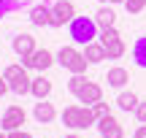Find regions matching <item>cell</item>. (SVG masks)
<instances>
[{"mask_svg": "<svg viewBox=\"0 0 146 138\" xmlns=\"http://www.w3.org/2000/svg\"><path fill=\"white\" fill-rule=\"evenodd\" d=\"M106 81H108V87H114V90H122V87L130 81V73H127L125 68H111L108 73H106Z\"/></svg>", "mask_w": 146, "mask_h": 138, "instance_id": "16", "label": "cell"}, {"mask_svg": "<svg viewBox=\"0 0 146 138\" xmlns=\"http://www.w3.org/2000/svg\"><path fill=\"white\" fill-rule=\"evenodd\" d=\"M65 138H81V135H65Z\"/></svg>", "mask_w": 146, "mask_h": 138, "instance_id": "30", "label": "cell"}, {"mask_svg": "<svg viewBox=\"0 0 146 138\" xmlns=\"http://www.w3.org/2000/svg\"><path fill=\"white\" fill-rule=\"evenodd\" d=\"M62 125L70 130H81V106H68L62 111Z\"/></svg>", "mask_w": 146, "mask_h": 138, "instance_id": "15", "label": "cell"}, {"mask_svg": "<svg viewBox=\"0 0 146 138\" xmlns=\"http://www.w3.org/2000/svg\"><path fill=\"white\" fill-rule=\"evenodd\" d=\"M16 8H19V0H0V11L3 14L5 11H16Z\"/></svg>", "mask_w": 146, "mask_h": 138, "instance_id": "23", "label": "cell"}, {"mask_svg": "<svg viewBox=\"0 0 146 138\" xmlns=\"http://www.w3.org/2000/svg\"><path fill=\"white\" fill-rule=\"evenodd\" d=\"M30 22L33 25H38V27H43V25H52V8L49 5H33L30 8Z\"/></svg>", "mask_w": 146, "mask_h": 138, "instance_id": "13", "label": "cell"}, {"mask_svg": "<svg viewBox=\"0 0 146 138\" xmlns=\"http://www.w3.org/2000/svg\"><path fill=\"white\" fill-rule=\"evenodd\" d=\"M5 92H11V87H8V81H5V76H0V98H3Z\"/></svg>", "mask_w": 146, "mask_h": 138, "instance_id": "26", "label": "cell"}, {"mask_svg": "<svg viewBox=\"0 0 146 138\" xmlns=\"http://www.w3.org/2000/svg\"><path fill=\"white\" fill-rule=\"evenodd\" d=\"M98 133L100 138H125V130H122V125L116 122L114 117H103V119H98Z\"/></svg>", "mask_w": 146, "mask_h": 138, "instance_id": "8", "label": "cell"}, {"mask_svg": "<svg viewBox=\"0 0 146 138\" xmlns=\"http://www.w3.org/2000/svg\"><path fill=\"white\" fill-rule=\"evenodd\" d=\"M3 76H5V81H8L11 92H16V95H27V92H30V87H33V79L27 76V68H25L22 62H14V65H8V68L3 70Z\"/></svg>", "mask_w": 146, "mask_h": 138, "instance_id": "2", "label": "cell"}, {"mask_svg": "<svg viewBox=\"0 0 146 138\" xmlns=\"http://www.w3.org/2000/svg\"><path fill=\"white\" fill-rule=\"evenodd\" d=\"M138 103H141V100H138V95H135V92H122V95L116 98V106H119L122 111H135V108H138Z\"/></svg>", "mask_w": 146, "mask_h": 138, "instance_id": "18", "label": "cell"}, {"mask_svg": "<svg viewBox=\"0 0 146 138\" xmlns=\"http://www.w3.org/2000/svg\"><path fill=\"white\" fill-rule=\"evenodd\" d=\"M84 87H87V76H84V73H73L70 79H68V90L73 92V95H78Z\"/></svg>", "mask_w": 146, "mask_h": 138, "instance_id": "20", "label": "cell"}, {"mask_svg": "<svg viewBox=\"0 0 146 138\" xmlns=\"http://www.w3.org/2000/svg\"><path fill=\"white\" fill-rule=\"evenodd\" d=\"M8 138H33L27 130H14V133H8Z\"/></svg>", "mask_w": 146, "mask_h": 138, "instance_id": "25", "label": "cell"}, {"mask_svg": "<svg viewBox=\"0 0 146 138\" xmlns=\"http://www.w3.org/2000/svg\"><path fill=\"white\" fill-rule=\"evenodd\" d=\"M133 138H146V125H141V127L133 133Z\"/></svg>", "mask_w": 146, "mask_h": 138, "instance_id": "27", "label": "cell"}, {"mask_svg": "<svg viewBox=\"0 0 146 138\" xmlns=\"http://www.w3.org/2000/svg\"><path fill=\"white\" fill-rule=\"evenodd\" d=\"M100 3H108V0H100Z\"/></svg>", "mask_w": 146, "mask_h": 138, "instance_id": "31", "label": "cell"}, {"mask_svg": "<svg viewBox=\"0 0 146 138\" xmlns=\"http://www.w3.org/2000/svg\"><path fill=\"white\" fill-rule=\"evenodd\" d=\"M57 62L62 65L65 70H70V73H84L87 70V57H84V52H78V49L73 46H62L57 52Z\"/></svg>", "mask_w": 146, "mask_h": 138, "instance_id": "3", "label": "cell"}, {"mask_svg": "<svg viewBox=\"0 0 146 138\" xmlns=\"http://www.w3.org/2000/svg\"><path fill=\"white\" fill-rule=\"evenodd\" d=\"M11 46H14V52L19 54V57H30V54L35 52V38H33L30 33H19V35H14Z\"/></svg>", "mask_w": 146, "mask_h": 138, "instance_id": "9", "label": "cell"}, {"mask_svg": "<svg viewBox=\"0 0 146 138\" xmlns=\"http://www.w3.org/2000/svg\"><path fill=\"white\" fill-rule=\"evenodd\" d=\"M135 117H138V122H141V125H146V103H138Z\"/></svg>", "mask_w": 146, "mask_h": 138, "instance_id": "24", "label": "cell"}, {"mask_svg": "<svg viewBox=\"0 0 146 138\" xmlns=\"http://www.w3.org/2000/svg\"><path fill=\"white\" fill-rule=\"evenodd\" d=\"M0 138H8V133H0Z\"/></svg>", "mask_w": 146, "mask_h": 138, "instance_id": "29", "label": "cell"}, {"mask_svg": "<svg viewBox=\"0 0 146 138\" xmlns=\"http://www.w3.org/2000/svg\"><path fill=\"white\" fill-rule=\"evenodd\" d=\"M92 114H95V119H103V117H108V103H103V100H100V103H95V106H92Z\"/></svg>", "mask_w": 146, "mask_h": 138, "instance_id": "21", "label": "cell"}, {"mask_svg": "<svg viewBox=\"0 0 146 138\" xmlns=\"http://www.w3.org/2000/svg\"><path fill=\"white\" fill-rule=\"evenodd\" d=\"M70 38L76 43H81V46H87V43H92L95 38L100 35V27H98V22H95V16H76V19L70 22Z\"/></svg>", "mask_w": 146, "mask_h": 138, "instance_id": "1", "label": "cell"}, {"mask_svg": "<svg viewBox=\"0 0 146 138\" xmlns=\"http://www.w3.org/2000/svg\"><path fill=\"white\" fill-rule=\"evenodd\" d=\"M78 103H87V106H95V103L103 100V87L95 84V81H87V87H84L81 92H78Z\"/></svg>", "mask_w": 146, "mask_h": 138, "instance_id": "10", "label": "cell"}, {"mask_svg": "<svg viewBox=\"0 0 146 138\" xmlns=\"http://www.w3.org/2000/svg\"><path fill=\"white\" fill-rule=\"evenodd\" d=\"M33 114H35V119H38L41 125H49L54 117H57L54 106H52V103H46V100H38V103H35V108H33Z\"/></svg>", "mask_w": 146, "mask_h": 138, "instance_id": "14", "label": "cell"}, {"mask_svg": "<svg viewBox=\"0 0 146 138\" xmlns=\"http://www.w3.org/2000/svg\"><path fill=\"white\" fill-rule=\"evenodd\" d=\"M84 57H87L89 65H98V62H103V60H108V52H106V46L100 41H92V43L84 46Z\"/></svg>", "mask_w": 146, "mask_h": 138, "instance_id": "11", "label": "cell"}, {"mask_svg": "<svg viewBox=\"0 0 146 138\" xmlns=\"http://www.w3.org/2000/svg\"><path fill=\"white\" fill-rule=\"evenodd\" d=\"M95 22H98V27H100V30H106V27H114L116 14H114L111 8H100L98 14H95Z\"/></svg>", "mask_w": 146, "mask_h": 138, "instance_id": "19", "label": "cell"}, {"mask_svg": "<svg viewBox=\"0 0 146 138\" xmlns=\"http://www.w3.org/2000/svg\"><path fill=\"white\" fill-rule=\"evenodd\" d=\"M100 43L106 46V52H108V60H119L122 54H125V41H122L119 30L116 27H106V30H100Z\"/></svg>", "mask_w": 146, "mask_h": 138, "instance_id": "4", "label": "cell"}, {"mask_svg": "<svg viewBox=\"0 0 146 138\" xmlns=\"http://www.w3.org/2000/svg\"><path fill=\"white\" fill-rule=\"evenodd\" d=\"M27 114L22 106H8L3 114V119H0V127L5 130V133H14V130H22V125H25Z\"/></svg>", "mask_w": 146, "mask_h": 138, "instance_id": "6", "label": "cell"}, {"mask_svg": "<svg viewBox=\"0 0 146 138\" xmlns=\"http://www.w3.org/2000/svg\"><path fill=\"white\" fill-rule=\"evenodd\" d=\"M30 95L38 98V100H46V98L52 95V81L43 79V76H35V79H33V87H30Z\"/></svg>", "mask_w": 146, "mask_h": 138, "instance_id": "12", "label": "cell"}, {"mask_svg": "<svg viewBox=\"0 0 146 138\" xmlns=\"http://www.w3.org/2000/svg\"><path fill=\"white\" fill-rule=\"evenodd\" d=\"M146 0H125V8L130 11V14H138V11H143Z\"/></svg>", "mask_w": 146, "mask_h": 138, "instance_id": "22", "label": "cell"}, {"mask_svg": "<svg viewBox=\"0 0 146 138\" xmlns=\"http://www.w3.org/2000/svg\"><path fill=\"white\" fill-rule=\"evenodd\" d=\"M0 19H3V11H0Z\"/></svg>", "mask_w": 146, "mask_h": 138, "instance_id": "32", "label": "cell"}, {"mask_svg": "<svg viewBox=\"0 0 146 138\" xmlns=\"http://www.w3.org/2000/svg\"><path fill=\"white\" fill-rule=\"evenodd\" d=\"M108 3H125V0H108Z\"/></svg>", "mask_w": 146, "mask_h": 138, "instance_id": "28", "label": "cell"}, {"mask_svg": "<svg viewBox=\"0 0 146 138\" xmlns=\"http://www.w3.org/2000/svg\"><path fill=\"white\" fill-rule=\"evenodd\" d=\"M22 65L25 68H35V70H46L54 65V54L49 49H35L30 57H22Z\"/></svg>", "mask_w": 146, "mask_h": 138, "instance_id": "7", "label": "cell"}, {"mask_svg": "<svg viewBox=\"0 0 146 138\" xmlns=\"http://www.w3.org/2000/svg\"><path fill=\"white\" fill-rule=\"evenodd\" d=\"M133 60H135L138 68H146V35L135 38V43H133Z\"/></svg>", "mask_w": 146, "mask_h": 138, "instance_id": "17", "label": "cell"}, {"mask_svg": "<svg viewBox=\"0 0 146 138\" xmlns=\"http://www.w3.org/2000/svg\"><path fill=\"white\" fill-rule=\"evenodd\" d=\"M76 19V5L70 0H57L52 5V27H62V25H70Z\"/></svg>", "mask_w": 146, "mask_h": 138, "instance_id": "5", "label": "cell"}]
</instances>
